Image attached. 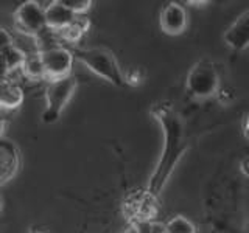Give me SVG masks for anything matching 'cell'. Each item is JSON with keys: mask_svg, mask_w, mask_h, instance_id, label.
<instances>
[{"mask_svg": "<svg viewBox=\"0 0 249 233\" xmlns=\"http://www.w3.org/2000/svg\"><path fill=\"white\" fill-rule=\"evenodd\" d=\"M41 59L45 70V78L49 81L61 80V78L70 76L73 66V54L67 47H50V49H42Z\"/></svg>", "mask_w": 249, "mask_h": 233, "instance_id": "8992f818", "label": "cell"}, {"mask_svg": "<svg viewBox=\"0 0 249 233\" xmlns=\"http://www.w3.org/2000/svg\"><path fill=\"white\" fill-rule=\"evenodd\" d=\"M20 166V155L16 145L0 137V185L13 179Z\"/></svg>", "mask_w": 249, "mask_h": 233, "instance_id": "30bf717a", "label": "cell"}, {"mask_svg": "<svg viewBox=\"0 0 249 233\" xmlns=\"http://www.w3.org/2000/svg\"><path fill=\"white\" fill-rule=\"evenodd\" d=\"M3 132H5V121L0 118V137L3 135Z\"/></svg>", "mask_w": 249, "mask_h": 233, "instance_id": "cb8c5ba5", "label": "cell"}, {"mask_svg": "<svg viewBox=\"0 0 249 233\" xmlns=\"http://www.w3.org/2000/svg\"><path fill=\"white\" fill-rule=\"evenodd\" d=\"M153 116L159 121L163 132V148L160 159L146 185V191L154 198H159L165 188L171 174L189 150V140L185 135L182 118L173 107L168 104H158L153 107Z\"/></svg>", "mask_w": 249, "mask_h": 233, "instance_id": "6da1fadb", "label": "cell"}, {"mask_svg": "<svg viewBox=\"0 0 249 233\" xmlns=\"http://www.w3.org/2000/svg\"><path fill=\"white\" fill-rule=\"evenodd\" d=\"M89 27H90V20L86 17V16H76L75 20L70 23L69 27L56 31V33H58V37H61L66 44L75 45L76 42L81 41L83 34L89 30Z\"/></svg>", "mask_w": 249, "mask_h": 233, "instance_id": "5bb4252c", "label": "cell"}, {"mask_svg": "<svg viewBox=\"0 0 249 233\" xmlns=\"http://www.w3.org/2000/svg\"><path fill=\"white\" fill-rule=\"evenodd\" d=\"M6 76H10V68L6 66L3 54L0 53V78H6Z\"/></svg>", "mask_w": 249, "mask_h": 233, "instance_id": "7402d4cb", "label": "cell"}, {"mask_svg": "<svg viewBox=\"0 0 249 233\" xmlns=\"http://www.w3.org/2000/svg\"><path fill=\"white\" fill-rule=\"evenodd\" d=\"M0 212H2V199H0Z\"/></svg>", "mask_w": 249, "mask_h": 233, "instance_id": "484cf974", "label": "cell"}, {"mask_svg": "<svg viewBox=\"0 0 249 233\" xmlns=\"http://www.w3.org/2000/svg\"><path fill=\"white\" fill-rule=\"evenodd\" d=\"M61 2L75 16H84L92 6V0H61Z\"/></svg>", "mask_w": 249, "mask_h": 233, "instance_id": "ac0fdd59", "label": "cell"}, {"mask_svg": "<svg viewBox=\"0 0 249 233\" xmlns=\"http://www.w3.org/2000/svg\"><path fill=\"white\" fill-rule=\"evenodd\" d=\"M241 132H243V137L249 140V112L245 114L243 121H241Z\"/></svg>", "mask_w": 249, "mask_h": 233, "instance_id": "44dd1931", "label": "cell"}, {"mask_svg": "<svg viewBox=\"0 0 249 233\" xmlns=\"http://www.w3.org/2000/svg\"><path fill=\"white\" fill-rule=\"evenodd\" d=\"M187 90L195 100H207L220 92V73L209 59H201L187 75Z\"/></svg>", "mask_w": 249, "mask_h": 233, "instance_id": "3957f363", "label": "cell"}, {"mask_svg": "<svg viewBox=\"0 0 249 233\" xmlns=\"http://www.w3.org/2000/svg\"><path fill=\"white\" fill-rule=\"evenodd\" d=\"M158 212V198L151 196L146 188L131 191L122 202V213L132 227L151 222Z\"/></svg>", "mask_w": 249, "mask_h": 233, "instance_id": "5b68a950", "label": "cell"}, {"mask_svg": "<svg viewBox=\"0 0 249 233\" xmlns=\"http://www.w3.org/2000/svg\"><path fill=\"white\" fill-rule=\"evenodd\" d=\"M28 233H49V232L44 230V229H31Z\"/></svg>", "mask_w": 249, "mask_h": 233, "instance_id": "d4e9b609", "label": "cell"}, {"mask_svg": "<svg viewBox=\"0 0 249 233\" xmlns=\"http://www.w3.org/2000/svg\"><path fill=\"white\" fill-rule=\"evenodd\" d=\"M224 44L233 51H243L249 47V10L241 13L223 34Z\"/></svg>", "mask_w": 249, "mask_h": 233, "instance_id": "9c48e42d", "label": "cell"}, {"mask_svg": "<svg viewBox=\"0 0 249 233\" xmlns=\"http://www.w3.org/2000/svg\"><path fill=\"white\" fill-rule=\"evenodd\" d=\"M2 54H3V58H5V61H6L8 68H10V73L13 72V70L20 68L22 62H23V54H22L20 51L16 50L13 45H10L8 49H5V50L2 51Z\"/></svg>", "mask_w": 249, "mask_h": 233, "instance_id": "e0dca14e", "label": "cell"}, {"mask_svg": "<svg viewBox=\"0 0 249 233\" xmlns=\"http://www.w3.org/2000/svg\"><path fill=\"white\" fill-rule=\"evenodd\" d=\"M163 232L165 233H196V227L195 224L187 219L185 216H173L163 224Z\"/></svg>", "mask_w": 249, "mask_h": 233, "instance_id": "2e32d148", "label": "cell"}, {"mask_svg": "<svg viewBox=\"0 0 249 233\" xmlns=\"http://www.w3.org/2000/svg\"><path fill=\"white\" fill-rule=\"evenodd\" d=\"M76 16L69 11L67 8L62 5L61 0H53L52 5L45 10V23L47 28L53 31H59L62 28L69 27L70 23L75 20Z\"/></svg>", "mask_w": 249, "mask_h": 233, "instance_id": "8fae6325", "label": "cell"}, {"mask_svg": "<svg viewBox=\"0 0 249 233\" xmlns=\"http://www.w3.org/2000/svg\"><path fill=\"white\" fill-rule=\"evenodd\" d=\"M23 101V90L10 76L0 78V107L16 109Z\"/></svg>", "mask_w": 249, "mask_h": 233, "instance_id": "7c38bea8", "label": "cell"}, {"mask_svg": "<svg viewBox=\"0 0 249 233\" xmlns=\"http://www.w3.org/2000/svg\"><path fill=\"white\" fill-rule=\"evenodd\" d=\"M240 169H241V173H243L245 176L249 177V157L243 159L240 163Z\"/></svg>", "mask_w": 249, "mask_h": 233, "instance_id": "603a6c76", "label": "cell"}, {"mask_svg": "<svg viewBox=\"0 0 249 233\" xmlns=\"http://www.w3.org/2000/svg\"><path fill=\"white\" fill-rule=\"evenodd\" d=\"M14 22H16V30L23 31V33L35 34L47 28L45 23V11L42 10L36 0H27L18 6V10L14 11Z\"/></svg>", "mask_w": 249, "mask_h": 233, "instance_id": "52a82bcc", "label": "cell"}, {"mask_svg": "<svg viewBox=\"0 0 249 233\" xmlns=\"http://www.w3.org/2000/svg\"><path fill=\"white\" fill-rule=\"evenodd\" d=\"M72 51L73 58L80 59L83 64L92 70L93 73L101 76L103 80L111 84L122 87L124 85V75L119 66V62L114 58V54L106 49H80L72 47L69 49Z\"/></svg>", "mask_w": 249, "mask_h": 233, "instance_id": "7a4b0ae2", "label": "cell"}, {"mask_svg": "<svg viewBox=\"0 0 249 233\" xmlns=\"http://www.w3.org/2000/svg\"><path fill=\"white\" fill-rule=\"evenodd\" d=\"M142 75H140L139 70H134L132 73H128V75H124V84H129V85H137L142 83Z\"/></svg>", "mask_w": 249, "mask_h": 233, "instance_id": "ffe728a7", "label": "cell"}, {"mask_svg": "<svg viewBox=\"0 0 249 233\" xmlns=\"http://www.w3.org/2000/svg\"><path fill=\"white\" fill-rule=\"evenodd\" d=\"M160 28L165 34L178 36L185 31L189 17H187L185 8L178 2H170L162 8L159 16Z\"/></svg>", "mask_w": 249, "mask_h": 233, "instance_id": "ba28073f", "label": "cell"}, {"mask_svg": "<svg viewBox=\"0 0 249 233\" xmlns=\"http://www.w3.org/2000/svg\"><path fill=\"white\" fill-rule=\"evenodd\" d=\"M10 45H13V37L11 33L8 30L0 27V53H2L5 49H8Z\"/></svg>", "mask_w": 249, "mask_h": 233, "instance_id": "d6986e66", "label": "cell"}, {"mask_svg": "<svg viewBox=\"0 0 249 233\" xmlns=\"http://www.w3.org/2000/svg\"><path fill=\"white\" fill-rule=\"evenodd\" d=\"M11 37H13V47L23 54V58L33 56V54H39L42 51L41 39L35 34H28L23 33V31L16 30L11 33Z\"/></svg>", "mask_w": 249, "mask_h": 233, "instance_id": "4fadbf2b", "label": "cell"}, {"mask_svg": "<svg viewBox=\"0 0 249 233\" xmlns=\"http://www.w3.org/2000/svg\"><path fill=\"white\" fill-rule=\"evenodd\" d=\"M78 85L75 76H66L61 80L50 81L45 89V109L42 112V121L52 124L58 121L64 107L67 106L69 100L72 98L73 92Z\"/></svg>", "mask_w": 249, "mask_h": 233, "instance_id": "277c9868", "label": "cell"}, {"mask_svg": "<svg viewBox=\"0 0 249 233\" xmlns=\"http://www.w3.org/2000/svg\"><path fill=\"white\" fill-rule=\"evenodd\" d=\"M19 70L23 76L28 78V80H33V81L45 80V70H44V64L41 59V53L23 58V62Z\"/></svg>", "mask_w": 249, "mask_h": 233, "instance_id": "9a60e30c", "label": "cell"}]
</instances>
